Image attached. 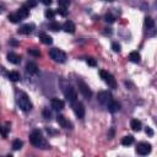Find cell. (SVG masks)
Segmentation results:
<instances>
[{
	"instance_id": "2",
	"label": "cell",
	"mask_w": 157,
	"mask_h": 157,
	"mask_svg": "<svg viewBox=\"0 0 157 157\" xmlns=\"http://www.w3.org/2000/svg\"><path fill=\"white\" fill-rule=\"evenodd\" d=\"M30 141L33 146L38 147V149H48V144L44 140V137L42 135V133L39 130H33L30 135Z\"/></svg>"
},
{
	"instance_id": "30",
	"label": "cell",
	"mask_w": 157,
	"mask_h": 157,
	"mask_svg": "<svg viewBox=\"0 0 157 157\" xmlns=\"http://www.w3.org/2000/svg\"><path fill=\"white\" fill-rule=\"evenodd\" d=\"M28 54H31L33 56H41V52H39V49H32V48H30L28 49Z\"/></svg>"
},
{
	"instance_id": "36",
	"label": "cell",
	"mask_w": 157,
	"mask_h": 157,
	"mask_svg": "<svg viewBox=\"0 0 157 157\" xmlns=\"http://www.w3.org/2000/svg\"><path fill=\"white\" fill-rule=\"evenodd\" d=\"M145 133H146L149 136H153V130H152L150 127H147V128L145 129Z\"/></svg>"
},
{
	"instance_id": "29",
	"label": "cell",
	"mask_w": 157,
	"mask_h": 157,
	"mask_svg": "<svg viewBox=\"0 0 157 157\" xmlns=\"http://www.w3.org/2000/svg\"><path fill=\"white\" fill-rule=\"evenodd\" d=\"M58 5L60 6V8L66 9L70 5V0H58Z\"/></svg>"
},
{
	"instance_id": "23",
	"label": "cell",
	"mask_w": 157,
	"mask_h": 157,
	"mask_svg": "<svg viewBox=\"0 0 157 157\" xmlns=\"http://www.w3.org/2000/svg\"><path fill=\"white\" fill-rule=\"evenodd\" d=\"M8 20L10 22H12V24H18L20 21H21V18H20V16L17 14H10L8 16Z\"/></svg>"
},
{
	"instance_id": "20",
	"label": "cell",
	"mask_w": 157,
	"mask_h": 157,
	"mask_svg": "<svg viewBox=\"0 0 157 157\" xmlns=\"http://www.w3.org/2000/svg\"><path fill=\"white\" fill-rule=\"evenodd\" d=\"M129 59H130V62H133V63H140L141 56H140V54L137 52H131L129 54Z\"/></svg>"
},
{
	"instance_id": "39",
	"label": "cell",
	"mask_w": 157,
	"mask_h": 157,
	"mask_svg": "<svg viewBox=\"0 0 157 157\" xmlns=\"http://www.w3.org/2000/svg\"><path fill=\"white\" fill-rule=\"evenodd\" d=\"M106 2H109V3H113V2H114V0H106Z\"/></svg>"
},
{
	"instance_id": "5",
	"label": "cell",
	"mask_w": 157,
	"mask_h": 157,
	"mask_svg": "<svg viewBox=\"0 0 157 157\" xmlns=\"http://www.w3.org/2000/svg\"><path fill=\"white\" fill-rule=\"evenodd\" d=\"M97 98H98V101H100V102H101L103 106H106V107L113 101V96H112V93L108 92V91H101L100 93H98Z\"/></svg>"
},
{
	"instance_id": "14",
	"label": "cell",
	"mask_w": 157,
	"mask_h": 157,
	"mask_svg": "<svg viewBox=\"0 0 157 157\" xmlns=\"http://www.w3.org/2000/svg\"><path fill=\"white\" fill-rule=\"evenodd\" d=\"M26 70H27V72L33 74V75L38 74V66H37V64L33 63V62H28V63H27V65H26Z\"/></svg>"
},
{
	"instance_id": "24",
	"label": "cell",
	"mask_w": 157,
	"mask_h": 157,
	"mask_svg": "<svg viewBox=\"0 0 157 157\" xmlns=\"http://www.w3.org/2000/svg\"><path fill=\"white\" fill-rule=\"evenodd\" d=\"M8 76L10 78V81H12V82H17L20 80V74L17 71H11V72H9Z\"/></svg>"
},
{
	"instance_id": "11",
	"label": "cell",
	"mask_w": 157,
	"mask_h": 157,
	"mask_svg": "<svg viewBox=\"0 0 157 157\" xmlns=\"http://www.w3.org/2000/svg\"><path fill=\"white\" fill-rule=\"evenodd\" d=\"M64 107H65L64 101L59 100V98H53V100H52V108H53V109H55V111H62V109H64Z\"/></svg>"
},
{
	"instance_id": "16",
	"label": "cell",
	"mask_w": 157,
	"mask_h": 157,
	"mask_svg": "<svg viewBox=\"0 0 157 157\" xmlns=\"http://www.w3.org/2000/svg\"><path fill=\"white\" fill-rule=\"evenodd\" d=\"M107 108H108V111L111 112V113H115V112H118L120 109V103H118L117 101H112L108 106H107Z\"/></svg>"
},
{
	"instance_id": "15",
	"label": "cell",
	"mask_w": 157,
	"mask_h": 157,
	"mask_svg": "<svg viewBox=\"0 0 157 157\" xmlns=\"http://www.w3.org/2000/svg\"><path fill=\"white\" fill-rule=\"evenodd\" d=\"M63 30H64L65 32H68V33H75L76 27H75L74 22H71V21H66V22L63 25Z\"/></svg>"
},
{
	"instance_id": "22",
	"label": "cell",
	"mask_w": 157,
	"mask_h": 157,
	"mask_svg": "<svg viewBox=\"0 0 157 157\" xmlns=\"http://www.w3.org/2000/svg\"><path fill=\"white\" fill-rule=\"evenodd\" d=\"M9 129H10V124L6 123V125H0V135L3 137H8V133H9Z\"/></svg>"
},
{
	"instance_id": "1",
	"label": "cell",
	"mask_w": 157,
	"mask_h": 157,
	"mask_svg": "<svg viewBox=\"0 0 157 157\" xmlns=\"http://www.w3.org/2000/svg\"><path fill=\"white\" fill-rule=\"evenodd\" d=\"M16 102H17V106L20 107V109H22L24 112H30L32 109V103L30 101L28 96L22 91L16 92Z\"/></svg>"
},
{
	"instance_id": "38",
	"label": "cell",
	"mask_w": 157,
	"mask_h": 157,
	"mask_svg": "<svg viewBox=\"0 0 157 157\" xmlns=\"http://www.w3.org/2000/svg\"><path fill=\"white\" fill-rule=\"evenodd\" d=\"M11 44H14V46H16V44H17V42H16V41H11Z\"/></svg>"
},
{
	"instance_id": "13",
	"label": "cell",
	"mask_w": 157,
	"mask_h": 157,
	"mask_svg": "<svg viewBox=\"0 0 157 157\" xmlns=\"http://www.w3.org/2000/svg\"><path fill=\"white\" fill-rule=\"evenodd\" d=\"M34 28V25L33 24H27V25H24L22 27H20L18 30V33H21V34H30Z\"/></svg>"
},
{
	"instance_id": "7",
	"label": "cell",
	"mask_w": 157,
	"mask_h": 157,
	"mask_svg": "<svg viewBox=\"0 0 157 157\" xmlns=\"http://www.w3.org/2000/svg\"><path fill=\"white\" fill-rule=\"evenodd\" d=\"M151 152V144L149 143H139L136 146V153L141 156H146Z\"/></svg>"
},
{
	"instance_id": "10",
	"label": "cell",
	"mask_w": 157,
	"mask_h": 157,
	"mask_svg": "<svg viewBox=\"0 0 157 157\" xmlns=\"http://www.w3.org/2000/svg\"><path fill=\"white\" fill-rule=\"evenodd\" d=\"M56 122H58V124L60 125L62 128H66V129L70 128V129H71V123L66 119L64 115H60V114H59V115L56 117Z\"/></svg>"
},
{
	"instance_id": "32",
	"label": "cell",
	"mask_w": 157,
	"mask_h": 157,
	"mask_svg": "<svg viewBox=\"0 0 157 157\" xmlns=\"http://www.w3.org/2000/svg\"><path fill=\"white\" fill-rule=\"evenodd\" d=\"M43 117L46 118V119H50V117H52V113H50L49 108H44V109H43Z\"/></svg>"
},
{
	"instance_id": "25",
	"label": "cell",
	"mask_w": 157,
	"mask_h": 157,
	"mask_svg": "<svg viewBox=\"0 0 157 157\" xmlns=\"http://www.w3.org/2000/svg\"><path fill=\"white\" fill-rule=\"evenodd\" d=\"M22 146H24V143L20 140V139H16V140L12 141V149H14V150H20Z\"/></svg>"
},
{
	"instance_id": "31",
	"label": "cell",
	"mask_w": 157,
	"mask_h": 157,
	"mask_svg": "<svg viewBox=\"0 0 157 157\" xmlns=\"http://www.w3.org/2000/svg\"><path fill=\"white\" fill-rule=\"evenodd\" d=\"M104 20H106V22H109V24H113V22L115 21L114 16H113V15H111V14H107V15L104 16Z\"/></svg>"
},
{
	"instance_id": "33",
	"label": "cell",
	"mask_w": 157,
	"mask_h": 157,
	"mask_svg": "<svg viewBox=\"0 0 157 157\" xmlns=\"http://www.w3.org/2000/svg\"><path fill=\"white\" fill-rule=\"evenodd\" d=\"M86 63H87L90 66H96V65H97V62L93 58H87V59H86Z\"/></svg>"
},
{
	"instance_id": "4",
	"label": "cell",
	"mask_w": 157,
	"mask_h": 157,
	"mask_svg": "<svg viewBox=\"0 0 157 157\" xmlns=\"http://www.w3.org/2000/svg\"><path fill=\"white\" fill-rule=\"evenodd\" d=\"M100 76L103 78V81H104L111 88H117V81H115L114 76H113L111 72H108V71H106V70H100Z\"/></svg>"
},
{
	"instance_id": "26",
	"label": "cell",
	"mask_w": 157,
	"mask_h": 157,
	"mask_svg": "<svg viewBox=\"0 0 157 157\" xmlns=\"http://www.w3.org/2000/svg\"><path fill=\"white\" fill-rule=\"evenodd\" d=\"M49 30H52L54 32H58V31L62 30V26L59 25L58 22H52V24H49Z\"/></svg>"
},
{
	"instance_id": "37",
	"label": "cell",
	"mask_w": 157,
	"mask_h": 157,
	"mask_svg": "<svg viewBox=\"0 0 157 157\" xmlns=\"http://www.w3.org/2000/svg\"><path fill=\"white\" fill-rule=\"evenodd\" d=\"M41 2H42L44 5H50V4H52V0H41Z\"/></svg>"
},
{
	"instance_id": "34",
	"label": "cell",
	"mask_w": 157,
	"mask_h": 157,
	"mask_svg": "<svg viewBox=\"0 0 157 157\" xmlns=\"http://www.w3.org/2000/svg\"><path fill=\"white\" fill-rule=\"evenodd\" d=\"M112 49H113L115 53H119V52H120V44H119V43H115V42H114V43L112 44Z\"/></svg>"
},
{
	"instance_id": "21",
	"label": "cell",
	"mask_w": 157,
	"mask_h": 157,
	"mask_svg": "<svg viewBox=\"0 0 157 157\" xmlns=\"http://www.w3.org/2000/svg\"><path fill=\"white\" fill-rule=\"evenodd\" d=\"M134 143V136L133 135H128V136H124L122 139V145L124 146H129Z\"/></svg>"
},
{
	"instance_id": "3",
	"label": "cell",
	"mask_w": 157,
	"mask_h": 157,
	"mask_svg": "<svg viewBox=\"0 0 157 157\" xmlns=\"http://www.w3.org/2000/svg\"><path fill=\"white\" fill-rule=\"evenodd\" d=\"M49 56L56 63H65V60H66V54L63 50L58 49V48L50 49L49 50Z\"/></svg>"
},
{
	"instance_id": "28",
	"label": "cell",
	"mask_w": 157,
	"mask_h": 157,
	"mask_svg": "<svg viewBox=\"0 0 157 157\" xmlns=\"http://www.w3.org/2000/svg\"><path fill=\"white\" fill-rule=\"evenodd\" d=\"M44 16H46L47 18H50V20H53V18L55 17V11H54V10H50V9H48V10H46V12H44Z\"/></svg>"
},
{
	"instance_id": "17",
	"label": "cell",
	"mask_w": 157,
	"mask_h": 157,
	"mask_svg": "<svg viewBox=\"0 0 157 157\" xmlns=\"http://www.w3.org/2000/svg\"><path fill=\"white\" fill-rule=\"evenodd\" d=\"M130 128L134 130V131H140L141 128H143V124L140 120H137V119H133L130 122Z\"/></svg>"
},
{
	"instance_id": "18",
	"label": "cell",
	"mask_w": 157,
	"mask_h": 157,
	"mask_svg": "<svg viewBox=\"0 0 157 157\" xmlns=\"http://www.w3.org/2000/svg\"><path fill=\"white\" fill-rule=\"evenodd\" d=\"M18 16H20V18H26V17H28V14H30V10L26 8V6H22V8H20L18 10H17V12H16Z\"/></svg>"
},
{
	"instance_id": "8",
	"label": "cell",
	"mask_w": 157,
	"mask_h": 157,
	"mask_svg": "<svg viewBox=\"0 0 157 157\" xmlns=\"http://www.w3.org/2000/svg\"><path fill=\"white\" fill-rule=\"evenodd\" d=\"M77 85H78V90H80V92L82 93L84 97L90 98V97L92 96V91H91V88H90L88 85L85 84L82 80H77Z\"/></svg>"
},
{
	"instance_id": "19",
	"label": "cell",
	"mask_w": 157,
	"mask_h": 157,
	"mask_svg": "<svg viewBox=\"0 0 157 157\" xmlns=\"http://www.w3.org/2000/svg\"><path fill=\"white\" fill-rule=\"evenodd\" d=\"M38 37H39V39L42 41V43H44V44H52V43H53V38H52L50 36L46 34V33H41Z\"/></svg>"
},
{
	"instance_id": "35",
	"label": "cell",
	"mask_w": 157,
	"mask_h": 157,
	"mask_svg": "<svg viewBox=\"0 0 157 157\" xmlns=\"http://www.w3.org/2000/svg\"><path fill=\"white\" fill-rule=\"evenodd\" d=\"M56 12H58L59 15H62V16H66V14H68V12L65 11V9H64V8H60V6H59V9L56 10Z\"/></svg>"
},
{
	"instance_id": "12",
	"label": "cell",
	"mask_w": 157,
	"mask_h": 157,
	"mask_svg": "<svg viewBox=\"0 0 157 157\" xmlns=\"http://www.w3.org/2000/svg\"><path fill=\"white\" fill-rule=\"evenodd\" d=\"M8 60L11 63V64H15V65H17V64H20V62H21V56L20 55H17L16 53H9L8 54Z\"/></svg>"
},
{
	"instance_id": "9",
	"label": "cell",
	"mask_w": 157,
	"mask_h": 157,
	"mask_svg": "<svg viewBox=\"0 0 157 157\" xmlns=\"http://www.w3.org/2000/svg\"><path fill=\"white\" fill-rule=\"evenodd\" d=\"M64 95H65V98L69 101V102H75L76 100H77V93H76V91H75V88L74 87H71V86H68L65 90H64Z\"/></svg>"
},
{
	"instance_id": "27",
	"label": "cell",
	"mask_w": 157,
	"mask_h": 157,
	"mask_svg": "<svg viewBox=\"0 0 157 157\" xmlns=\"http://www.w3.org/2000/svg\"><path fill=\"white\" fill-rule=\"evenodd\" d=\"M145 26L147 28H153L155 27V21H153L151 17H146L145 18Z\"/></svg>"
},
{
	"instance_id": "6",
	"label": "cell",
	"mask_w": 157,
	"mask_h": 157,
	"mask_svg": "<svg viewBox=\"0 0 157 157\" xmlns=\"http://www.w3.org/2000/svg\"><path fill=\"white\" fill-rule=\"evenodd\" d=\"M72 109H74V113L75 115L78 118V119H82V118L85 117V107L81 102H72Z\"/></svg>"
}]
</instances>
